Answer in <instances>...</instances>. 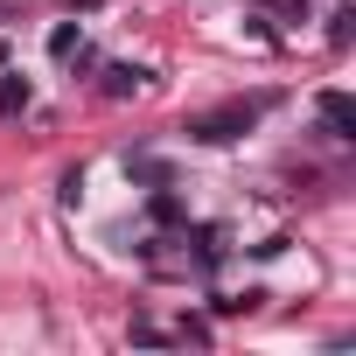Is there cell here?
I'll list each match as a JSON object with an SVG mask.
<instances>
[{
	"label": "cell",
	"instance_id": "obj_4",
	"mask_svg": "<svg viewBox=\"0 0 356 356\" xmlns=\"http://www.w3.org/2000/svg\"><path fill=\"white\" fill-rule=\"evenodd\" d=\"M29 98H35V91H29V77H22V70H8V77H0V119L29 112Z\"/></svg>",
	"mask_w": 356,
	"mask_h": 356
},
{
	"label": "cell",
	"instance_id": "obj_1",
	"mask_svg": "<svg viewBox=\"0 0 356 356\" xmlns=\"http://www.w3.org/2000/svg\"><path fill=\"white\" fill-rule=\"evenodd\" d=\"M266 112V98H238V105H224V112H203V119H189V140H203V147H224V140H238L252 119Z\"/></svg>",
	"mask_w": 356,
	"mask_h": 356
},
{
	"label": "cell",
	"instance_id": "obj_2",
	"mask_svg": "<svg viewBox=\"0 0 356 356\" xmlns=\"http://www.w3.org/2000/svg\"><path fill=\"white\" fill-rule=\"evenodd\" d=\"M321 126H328L335 140H356V105H349V91H321Z\"/></svg>",
	"mask_w": 356,
	"mask_h": 356
},
{
	"label": "cell",
	"instance_id": "obj_3",
	"mask_svg": "<svg viewBox=\"0 0 356 356\" xmlns=\"http://www.w3.org/2000/svg\"><path fill=\"white\" fill-rule=\"evenodd\" d=\"M140 84H147V70H140V63H112V70H105V84H98V91H105V98H133V91H140Z\"/></svg>",
	"mask_w": 356,
	"mask_h": 356
},
{
	"label": "cell",
	"instance_id": "obj_5",
	"mask_svg": "<svg viewBox=\"0 0 356 356\" xmlns=\"http://www.w3.org/2000/svg\"><path fill=\"white\" fill-rule=\"evenodd\" d=\"M77 49H84V29L77 22H56L49 29V56H77Z\"/></svg>",
	"mask_w": 356,
	"mask_h": 356
},
{
	"label": "cell",
	"instance_id": "obj_6",
	"mask_svg": "<svg viewBox=\"0 0 356 356\" xmlns=\"http://www.w3.org/2000/svg\"><path fill=\"white\" fill-rule=\"evenodd\" d=\"M349 35H356V8H335V15H328V42H335V49H342V42H349Z\"/></svg>",
	"mask_w": 356,
	"mask_h": 356
},
{
	"label": "cell",
	"instance_id": "obj_7",
	"mask_svg": "<svg viewBox=\"0 0 356 356\" xmlns=\"http://www.w3.org/2000/svg\"><path fill=\"white\" fill-rule=\"evenodd\" d=\"M0 8H8V0H0Z\"/></svg>",
	"mask_w": 356,
	"mask_h": 356
}]
</instances>
